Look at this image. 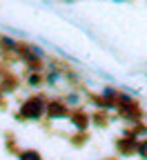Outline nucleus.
<instances>
[{
	"label": "nucleus",
	"mask_w": 147,
	"mask_h": 160,
	"mask_svg": "<svg viewBox=\"0 0 147 160\" xmlns=\"http://www.w3.org/2000/svg\"><path fill=\"white\" fill-rule=\"evenodd\" d=\"M45 109H47V102L43 96H34V98H27L23 107H20V116L27 118V120H40V116H45Z\"/></svg>",
	"instance_id": "nucleus-1"
},
{
	"label": "nucleus",
	"mask_w": 147,
	"mask_h": 160,
	"mask_svg": "<svg viewBox=\"0 0 147 160\" xmlns=\"http://www.w3.org/2000/svg\"><path fill=\"white\" fill-rule=\"evenodd\" d=\"M45 113H47L49 118H54V120H56V118H67V116H71L65 100H49Z\"/></svg>",
	"instance_id": "nucleus-2"
},
{
	"label": "nucleus",
	"mask_w": 147,
	"mask_h": 160,
	"mask_svg": "<svg viewBox=\"0 0 147 160\" xmlns=\"http://www.w3.org/2000/svg\"><path fill=\"white\" fill-rule=\"evenodd\" d=\"M116 149L123 153V156H129V153H136V149H138V140L134 138V136H129V133H125L118 142H116Z\"/></svg>",
	"instance_id": "nucleus-3"
},
{
	"label": "nucleus",
	"mask_w": 147,
	"mask_h": 160,
	"mask_svg": "<svg viewBox=\"0 0 147 160\" xmlns=\"http://www.w3.org/2000/svg\"><path fill=\"white\" fill-rule=\"evenodd\" d=\"M69 120L74 122V127H76L78 131H85L87 125H89V116H87L85 111H74V113L69 116Z\"/></svg>",
	"instance_id": "nucleus-4"
},
{
	"label": "nucleus",
	"mask_w": 147,
	"mask_h": 160,
	"mask_svg": "<svg viewBox=\"0 0 147 160\" xmlns=\"http://www.w3.org/2000/svg\"><path fill=\"white\" fill-rule=\"evenodd\" d=\"M18 160H43V158H40L38 151H31V149H29V151H23V153H20Z\"/></svg>",
	"instance_id": "nucleus-5"
},
{
	"label": "nucleus",
	"mask_w": 147,
	"mask_h": 160,
	"mask_svg": "<svg viewBox=\"0 0 147 160\" xmlns=\"http://www.w3.org/2000/svg\"><path fill=\"white\" fill-rule=\"evenodd\" d=\"M136 153H138L143 160H147V138L138 140V149H136Z\"/></svg>",
	"instance_id": "nucleus-6"
},
{
	"label": "nucleus",
	"mask_w": 147,
	"mask_h": 160,
	"mask_svg": "<svg viewBox=\"0 0 147 160\" xmlns=\"http://www.w3.org/2000/svg\"><path fill=\"white\" fill-rule=\"evenodd\" d=\"M27 82H29L31 87H38L40 82H43V76H40L38 71H34V73H29V78H27Z\"/></svg>",
	"instance_id": "nucleus-7"
},
{
	"label": "nucleus",
	"mask_w": 147,
	"mask_h": 160,
	"mask_svg": "<svg viewBox=\"0 0 147 160\" xmlns=\"http://www.w3.org/2000/svg\"><path fill=\"white\" fill-rule=\"evenodd\" d=\"M45 80H47V82H49V85H56V82H58V80H60V71H56V69H54V71H49Z\"/></svg>",
	"instance_id": "nucleus-8"
}]
</instances>
